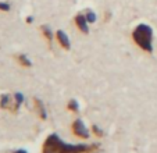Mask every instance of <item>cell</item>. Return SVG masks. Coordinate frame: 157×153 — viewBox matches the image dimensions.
Wrapping results in <instances>:
<instances>
[{
    "label": "cell",
    "instance_id": "4fadbf2b",
    "mask_svg": "<svg viewBox=\"0 0 157 153\" xmlns=\"http://www.w3.org/2000/svg\"><path fill=\"white\" fill-rule=\"evenodd\" d=\"M92 131H93V134H95L96 136H99V138H101V136L104 135L103 130H101V128H99L98 125H93V127H92Z\"/></svg>",
    "mask_w": 157,
    "mask_h": 153
},
{
    "label": "cell",
    "instance_id": "8fae6325",
    "mask_svg": "<svg viewBox=\"0 0 157 153\" xmlns=\"http://www.w3.org/2000/svg\"><path fill=\"white\" fill-rule=\"evenodd\" d=\"M40 29H42V33L46 36V39H48L49 42L53 41V31H52L50 28L48 27V25H43V27H40Z\"/></svg>",
    "mask_w": 157,
    "mask_h": 153
},
{
    "label": "cell",
    "instance_id": "5b68a950",
    "mask_svg": "<svg viewBox=\"0 0 157 153\" xmlns=\"http://www.w3.org/2000/svg\"><path fill=\"white\" fill-rule=\"evenodd\" d=\"M33 103H35V109H36V112H38L39 117H40L42 120H46V118H48V112L44 109L43 102H42L40 99H38V97H33Z\"/></svg>",
    "mask_w": 157,
    "mask_h": 153
},
{
    "label": "cell",
    "instance_id": "52a82bcc",
    "mask_svg": "<svg viewBox=\"0 0 157 153\" xmlns=\"http://www.w3.org/2000/svg\"><path fill=\"white\" fill-rule=\"evenodd\" d=\"M14 106V103H11V99H10V96L7 93H3L2 96H0V107L2 109H9V110H13V107Z\"/></svg>",
    "mask_w": 157,
    "mask_h": 153
},
{
    "label": "cell",
    "instance_id": "7a4b0ae2",
    "mask_svg": "<svg viewBox=\"0 0 157 153\" xmlns=\"http://www.w3.org/2000/svg\"><path fill=\"white\" fill-rule=\"evenodd\" d=\"M151 28L149 25H145V24H140L135 28L132 33L133 41L136 42V45L139 47H142L146 52H151Z\"/></svg>",
    "mask_w": 157,
    "mask_h": 153
},
{
    "label": "cell",
    "instance_id": "277c9868",
    "mask_svg": "<svg viewBox=\"0 0 157 153\" xmlns=\"http://www.w3.org/2000/svg\"><path fill=\"white\" fill-rule=\"evenodd\" d=\"M56 36H57V41H59V43L63 47H64L65 50H70L71 49V43H70V39H68V35L64 32V31H57V33H56Z\"/></svg>",
    "mask_w": 157,
    "mask_h": 153
},
{
    "label": "cell",
    "instance_id": "2e32d148",
    "mask_svg": "<svg viewBox=\"0 0 157 153\" xmlns=\"http://www.w3.org/2000/svg\"><path fill=\"white\" fill-rule=\"evenodd\" d=\"M32 21H33L32 17H28V18H27V22H32Z\"/></svg>",
    "mask_w": 157,
    "mask_h": 153
},
{
    "label": "cell",
    "instance_id": "ba28073f",
    "mask_svg": "<svg viewBox=\"0 0 157 153\" xmlns=\"http://www.w3.org/2000/svg\"><path fill=\"white\" fill-rule=\"evenodd\" d=\"M24 103V95L20 93V92H17V93H14V106H13V113H17L18 109H20V106Z\"/></svg>",
    "mask_w": 157,
    "mask_h": 153
},
{
    "label": "cell",
    "instance_id": "8992f818",
    "mask_svg": "<svg viewBox=\"0 0 157 153\" xmlns=\"http://www.w3.org/2000/svg\"><path fill=\"white\" fill-rule=\"evenodd\" d=\"M75 24H77L78 28H79V29L82 31L83 33H88V32H89V28H88V20H86L85 15L78 14L77 17H75Z\"/></svg>",
    "mask_w": 157,
    "mask_h": 153
},
{
    "label": "cell",
    "instance_id": "e0dca14e",
    "mask_svg": "<svg viewBox=\"0 0 157 153\" xmlns=\"http://www.w3.org/2000/svg\"><path fill=\"white\" fill-rule=\"evenodd\" d=\"M89 153H101L100 150H98V149H95V150H92V152H89Z\"/></svg>",
    "mask_w": 157,
    "mask_h": 153
},
{
    "label": "cell",
    "instance_id": "5bb4252c",
    "mask_svg": "<svg viewBox=\"0 0 157 153\" xmlns=\"http://www.w3.org/2000/svg\"><path fill=\"white\" fill-rule=\"evenodd\" d=\"M0 10H2V11H9V10H10V4L9 3H4V2H0Z\"/></svg>",
    "mask_w": 157,
    "mask_h": 153
},
{
    "label": "cell",
    "instance_id": "3957f363",
    "mask_svg": "<svg viewBox=\"0 0 157 153\" xmlns=\"http://www.w3.org/2000/svg\"><path fill=\"white\" fill-rule=\"evenodd\" d=\"M72 134L79 136V138H85V139L89 138V131L81 118H77V120L72 123Z\"/></svg>",
    "mask_w": 157,
    "mask_h": 153
},
{
    "label": "cell",
    "instance_id": "30bf717a",
    "mask_svg": "<svg viewBox=\"0 0 157 153\" xmlns=\"http://www.w3.org/2000/svg\"><path fill=\"white\" fill-rule=\"evenodd\" d=\"M67 107H68V110L70 112H72V113H78L79 112V104H78V100H75V99H71L67 103Z\"/></svg>",
    "mask_w": 157,
    "mask_h": 153
},
{
    "label": "cell",
    "instance_id": "6da1fadb",
    "mask_svg": "<svg viewBox=\"0 0 157 153\" xmlns=\"http://www.w3.org/2000/svg\"><path fill=\"white\" fill-rule=\"evenodd\" d=\"M95 149H99V145L65 143L57 134H50L42 146V153H89Z\"/></svg>",
    "mask_w": 157,
    "mask_h": 153
},
{
    "label": "cell",
    "instance_id": "7c38bea8",
    "mask_svg": "<svg viewBox=\"0 0 157 153\" xmlns=\"http://www.w3.org/2000/svg\"><path fill=\"white\" fill-rule=\"evenodd\" d=\"M85 17H86V20H88V22H95L96 21V14L92 11V10H86Z\"/></svg>",
    "mask_w": 157,
    "mask_h": 153
},
{
    "label": "cell",
    "instance_id": "9c48e42d",
    "mask_svg": "<svg viewBox=\"0 0 157 153\" xmlns=\"http://www.w3.org/2000/svg\"><path fill=\"white\" fill-rule=\"evenodd\" d=\"M17 60H18V63H20L21 65H24V67H31V65H32V61L28 59L27 54H18Z\"/></svg>",
    "mask_w": 157,
    "mask_h": 153
},
{
    "label": "cell",
    "instance_id": "9a60e30c",
    "mask_svg": "<svg viewBox=\"0 0 157 153\" xmlns=\"http://www.w3.org/2000/svg\"><path fill=\"white\" fill-rule=\"evenodd\" d=\"M14 153H28V152L25 149H18V150H15Z\"/></svg>",
    "mask_w": 157,
    "mask_h": 153
}]
</instances>
